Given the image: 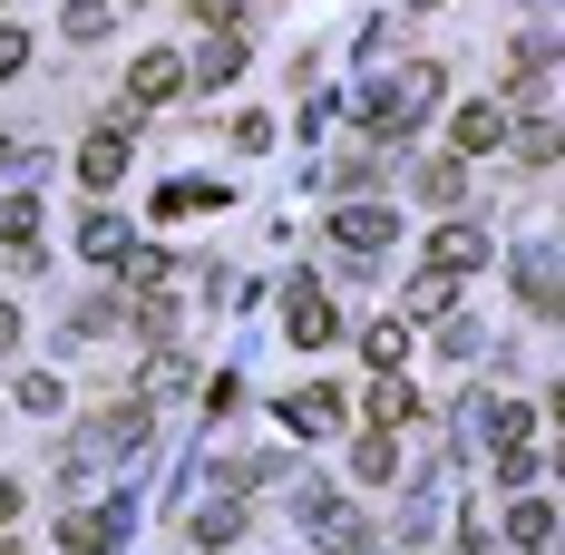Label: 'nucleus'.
<instances>
[{
	"mask_svg": "<svg viewBox=\"0 0 565 555\" xmlns=\"http://www.w3.org/2000/svg\"><path fill=\"white\" fill-rule=\"evenodd\" d=\"M458 157H488V147H508V98H468V108L449 117Z\"/></svg>",
	"mask_w": 565,
	"mask_h": 555,
	"instance_id": "obj_2",
	"label": "nucleus"
},
{
	"mask_svg": "<svg viewBox=\"0 0 565 555\" xmlns=\"http://www.w3.org/2000/svg\"><path fill=\"white\" fill-rule=\"evenodd\" d=\"M282 332L302 341V351H322V341L341 332V312H332V292H322V282H302V292H292V302H282Z\"/></svg>",
	"mask_w": 565,
	"mask_h": 555,
	"instance_id": "obj_1",
	"label": "nucleus"
},
{
	"mask_svg": "<svg viewBox=\"0 0 565 555\" xmlns=\"http://www.w3.org/2000/svg\"><path fill=\"white\" fill-rule=\"evenodd\" d=\"M117 175H127V127H98V137L78 147V185H88V195H108Z\"/></svg>",
	"mask_w": 565,
	"mask_h": 555,
	"instance_id": "obj_5",
	"label": "nucleus"
},
{
	"mask_svg": "<svg viewBox=\"0 0 565 555\" xmlns=\"http://www.w3.org/2000/svg\"><path fill=\"white\" fill-rule=\"evenodd\" d=\"M185 10H195V20H215V30H234V20H244V0H185Z\"/></svg>",
	"mask_w": 565,
	"mask_h": 555,
	"instance_id": "obj_22",
	"label": "nucleus"
},
{
	"mask_svg": "<svg viewBox=\"0 0 565 555\" xmlns=\"http://www.w3.org/2000/svg\"><path fill=\"white\" fill-rule=\"evenodd\" d=\"M10 157H20V147H10V137H0V175H10Z\"/></svg>",
	"mask_w": 565,
	"mask_h": 555,
	"instance_id": "obj_25",
	"label": "nucleus"
},
{
	"mask_svg": "<svg viewBox=\"0 0 565 555\" xmlns=\"http://www.w3.org/2000/svg\"><path fill=\"white\" fill-rule=\"evenodd\" d=\"M371 419H381V429H409V419H419V399H409V381H399V371H381V389H371Z\"/></svg>",
	"mask_w": 565,
	"mask_h": 555,
	"instance_id": "obj_9",
	"label": "nucleus"
},
{
	"mask_svg": "<svg viewBox=\"0 0 565 555\" xmlns=\"http://www.w3.org/2000/svg\"><path fill=\"white\" fill-rule=\"evenodd\" d=\"M351 468H361V478H391V468H399V448H391V429H371V439L351 448Z\"/></svg>",
	"mask_w": 565,
	"mask_h": 555,
	"instance_id": "obj_14",
	"label": "nucleus"
},
{
	"mask_svg": "<svg viewBox=\"0 0 565 555\" xmlns=\"http://www.w3.org/2000/svg\"><path fill=\"white\" fill-rule=\"evenodd\" d=\"M10 516H20V488H10V478H0V526H10Z\"/></svg>",
	"mask_w": 565,
	"mask_h": 555,
	"instance_id": "obj_24",
	"label": "nucleus"
},
{
	"mask_svg": "<svg viewBox=\"0 0 565 555\" xmlns=\"http://www.w3.org/2000/svg\"><path fill=\"white\" fill-rule=\"evenodd\" d=\"M127 282H147V292H157V282H167V254H157V244H137V254H127Z\"/></svg>",
	"mask_w": 565,
	"mask_h": 555,
	"instance_id": "obj_20",
	"label": "nucleus"
},
{
	"mask_svg": "<svg viewBox=\"0 0 565 555\" xmlns=\"http://www.w3.org/2000/svg\"><path fill=\"white\" fill-rule=\"evenodd\" d=\"M478 264H488V234H478V224H439V234H429V274H478Z\"/></svg>",
	"mask_w": 565,
	"mask_h": 555,
	"instance_id": "obj_3",
	"label": "nucleus"
},
{
	"mask_svg": "<svg viewBox=\"0 0 565 555\" xmlns=\"http://www.w3.org/2000/svg\"><path fill=\"white\" fill-rule=\"evenodd\" d=\"M508 536H516L526 555L546 546V536H556V516H546V498H516V506H508Z\"/></svg>",
	"mask_w": 565,
	"mask_h": 555,
	"instance_id": "obj_12",
	"label": "nucleus"
},
{
	"mask_svg": "<svg viewBox=\"0 0 565 555\" xmlns=\"http://www.w3.org/2000/svg\"><path fill=\"white\" fill-rule=\"evenodd\" d=\"M175 88H185V50H147L137 68H127V98H137V108H157V98H175Z\"/></svg>",
	"mask_w": 565,
	"mask_h": 555,
	"instance_id": "obj_4",
	"label": "nucleus"
},
{
	"mask_svg": "<svg viewBox=\"0 0 565 555\" xmlns=\"http://www.w3.org/2000/svg\"><path fill=\"white\" fill-rule=\"evenodd\" d=\"M419 195H429V205H458V157H429V167H419Z\"/></svg>",
	"mask_w": 565,
	"mask_h": 555,
	"instance_id": "obj_15",
	"label": "nucleus"
},
{
	"mask_svg": "<svg viewBox=\"0 0 565 555\" xmlns=\"http://www.w3.org/2000/svg\"><path fill=\"white\" fill-rule=\"evenodd\" d=\"M449 312V274H429V282H409V322H439Z\"/></svg>",
	"mask_w": 565,
	"mask_h": 555,
	"instance_id": "obj_16",
	"label": "nucleus"
},
{
	"mask_svg": "<svg viewBox=\"0 0 565 555\" xmlns=\"http://www.w3.org/2000/svg\"><path fill=\"white\" fill-rule=\"evenodd\" d=\"M20 58H30V30H0V78H20Z\"/></svg>",
	"mask_w": 565,
	"mask_h": 555,
	"instance_id": "obj_21",
	"label": "nucleus"
},
{
	"mask_svg": "<svg viewBox=\"0 0 565 555\" xmlns=\"http://www.w3.org/2000/svg\"><path fill=\"white\" fill-rule=\"evenodd\" d=\"M78 244H88V264H117V254H127V234H117L108 215H88V234H78Z\"/></svg>",
	"mask_w": 565,
	"mask_h": 555,
	"instance_id": "obj_17",
	"label": "nucleus"
},
{
	"mask_svg": "<svg viewBox=\"0 0 565 555\" xmlns=\"http://www.w3.org/2000/svg\"><path fill=\"white\" fill-rule=\"evenodd\" d=\"M282 419H292L302 439H322V429L341 419V399H332V389H292V399H282Z\"/></svg>",
	"mask_w": 565,
	"mask_h": 555,
	"instance_id": "obj_8",
	"label": "nucleus"
},
{
	"mask_svg": "<svg viewBox=\"0 0 565 555\" xmlns=\"http://www.w3.org/2000/svg\"><path fill=\"white\" fill-rule=\"evenodd\" d=\"M234 536H244V506H234V498H215V506L185 516V546H234Z\"/></svg>",
	"mask_w": 565,
	"mask_h": 555,
	"instance_id": "obj_7",
	"label": "nucleus"
},
{
	"mask_svg": "<svg viewBox=\"0 0 565 555\" xmlns=\"http://www.w3.org/2000/svg\"><path fill=\"white\" fill-rule=\"evenodd\" d=\"M10 341H20V312H10V302H0V361H10Z\"/></svg>",
	"mask_w": 565,
	"mask_h": 555,
	"instance_id": "obj_23",
	"label": "nucleus"
},
{
	"mask_svg": "<svg viewBox=\"0 0 565 555\" xmlns=\"http://www.w3.org/2000/svg\"><path fill=\"white\" fill-rule=\"evenodd\" d=\"M0 244H40V205H30V195L0 205Z\"/></svg>",
	"mask_w": 565,
	"mask_h": 555,
	"instance_id": "obj_13",
	"label": "nucleus"
},
{
	"mask_svg": "<svg viewBox=\"0 0 565 555\" xmlns=\"http://www.w3.org/2000/svg\"><path fill=\"white\" fill-rule=\"evenodd\" d=\"M58 546H68V555H108V546H117V516H98V506H68V516H58Z\"/></svg>",
	"mask_w": 565,
	"mask_h": 555,
	"instance_id": "obj_6",
	"label": "nucleus"
},
{
	"mask_svg": "<svg viewBox=\"0 0 565 555\" xmlns=\"http://www.w3.org/2000/svg\"><path fill=\"white\" fill-rule=\"evenodd\" d=\"M361 361H371V371H399V361H409V322H371V332H361Z\"/></svg>",
	"mask_w": 565,
	"mask_h": 555,
	"instance_id": "obj_10",
	"label": "nucleus"
},
{
	"mask_svg": "<svg viewBox=\"0 0 565 555\" xmlns=\"http://www.w3.org/2000/svg\"><path fill=\"white\" fill-rule=\"evenodd\" d=\"M58 30H68V40H98V30H108V0H68V20H58Z\"/></svg>",
	"mask_w": 565,
	"mask_h": 555,
	"instance_id": "obj_18",
	"label": "nucleus"
},
{
	"mask_svg": "<svg viewBox=\"0 0 565 555\" xmlns=\"http://www.w3.org/2000/svg\"><path fill=\"white\" fill-rule=\"evenodd\" d=\"M341 244H351V254H381V244H391V215H381V205H351V215H341Z\"/></svg>",
	"mask_w": 565,
	"mask_h": 555,
	"instance_id": "obj_11",
	"label": "nucleus"
},
{
	"mask_svg": "<svg viewBox=\"0 0 565 555\" xmlns=\"http://www.w3.org/2000/svg\"><path fill=\"white\" fill-rule=\"evenodd\" d=\"M108 10H127V0H108Z\"/></svg>",
	"mask_w": 565,
	"mask_h": 555,
	"instance_id": "obj_26",
	"label": "nucleus"
},
{
	"mask_svg": "<svg viewBox=\"0 0 565 555\" xmlns=\"http://www.w3.org/2000/svg\"><path fill=\"white\" fill-rule=\"evenodd\" d=\"M234 68H244V40H215V50L195 58V78H234Z\"/></svg>",
	"mask_w": 565,
	"mask_h": 555,
	"instance_id": "obj_19",
	"label": "nucleus"
}]
</instances>
